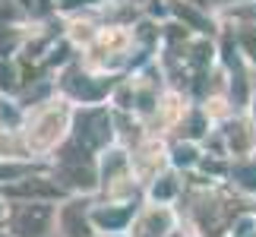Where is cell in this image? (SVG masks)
<instances>
[{
	"instance_id": "ba28073f",
	"label": "cell",
	"mask_w": 256,
	"mask_h": 237,
	"mask_svg": "<svg viewBox=\"0 0 256 237\" xmlns=\"http://www.w3.org/2000/svg\"><path fill=\"white\" fill-rule=\"evenodd\" d=\"M244 42L250 44V51H253V57H256V35H247V38H244Z\"/></svg>"
},
{
	"instance_id": "5b68a950",
	"label": "cell",
	"mask_w": 256,
	"mask_h": 237,
	"mask_svg": "<svg viewBox=\"0 0 256 237\" xmlns=\"http://www.w3.org/2000/svg\"><path fill=\"white\" fill-rule=\"evenodd\" d=\"M238 174L244 177V184H247V186H256V171H253V168H240Z\"/></svg>"
},
{
	"instance_id": "7a4b0ae2",
	"label": "cell",
	"mask_w": 256,
	"mask_h": 237,
	"mask_svg": "<svg viewBox=\"0 0 256 237\" xmlns=\"http://www.w3.org/2000/svg\"><path fill=\"white\" fill-rule=\"evenodd\" d=\"M126 209H120V212H98V222L104 224V228H120V224L126 222Z\"/></svg>"
},
{
	"instance_id": "6da1fadb",
	"label": "cell",
	"mask_w": 256,
	"mask_h": 237,
	"mask_svg": "<svg viewBox=\"0 0 256 237\" xmlns=\"http://www.w3.org/2000/svg\"><path fill=\"white\" fill-rule=\"evenodd\" d=\"M44 224H48V209L44 206H32L28 212H22L16 218V231L22 237H38L44 231Z\"/></svg>"
},
{
	"instance_id": "277c9868",
	"label": "cell",
	"mask_w": 256,
	"mask_h": 237,
	"mask_svg": "<svg viewBox=\"0 0 256 237\" xmlns=\"http://www.w3.org/2000/svg\"><path fill=\"white\" fill-rule=\"evenodd\" d=\"M10 193H44V196H51V193H54V186H44V184H26V186H13Z\"/></svg>"
},
{
	"instance_id": "3957f363",
	"label": "cell",
	"mask_w": 256,
	"mask_h": 237,
	"mask_svg": "<svg viewBox=\"0 0 256 237\" xmlns=\"http://www.w3.org/2000/svg\"><path fill=\"white\" fill-rule=\"evenodd\" d=\"M66 231H70L73 237H86V224H80V209H70L66 212Z\"/></svg>"
},
{
	"instance_id": "52a82bcc",
	"label": "cell",
	"mask_w": 256,
	"mask_h": 237,
	"mask_svg": "<svg viewBox=\"0 0 256 237\" xmlns=\"http://www.w3.org/2000/svg\"><path fill=\"white\" fill-rule=\"evenodd\" d=\"M0 86H10V70H4V66H0Z\"/></svg>"
},
{
	"instance_id": "8992f818",
	"label": "cell",
	"mask_w": 256,
	"mask_h": 237,
	"mask_svg": "<svg viewBox=\"0 0 256 237\" xmlns=\"http://www.w3.org/2000/svg\"><path fill=\"white\" fill-rule=\"evenodd\" d=\"M155 196H171V184H162V186H155Z\"/></svg>"
}]
</instances>
